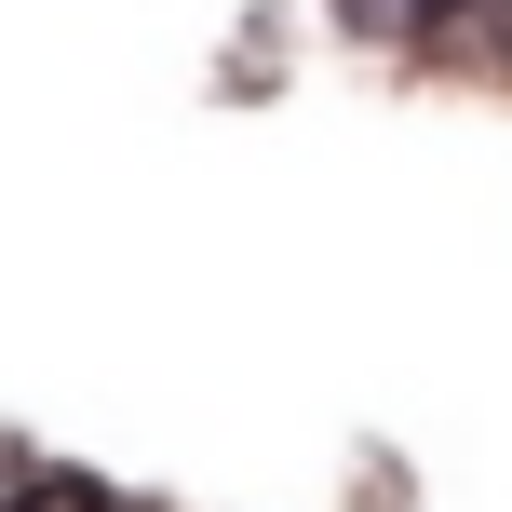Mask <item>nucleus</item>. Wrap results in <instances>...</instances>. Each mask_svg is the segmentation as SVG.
Returning <instances> with one entry per match:
<instances>
[{
    "mask_svg": "<svg viewBox=\"0 0 512 512\" xmlns=\"http://www.w3.org/2000/svg\"><path fill=\"white\" fill-rule=\"evenodd\" d=\"M351 14H364V27H432L445 0H351Z\"/></svg>",
    "mask_w": 512,
    "mask_h": 512,
    "instance_id": "f03ea898",
    "label": "nucleus"
},
{
    "mask_svg": "<svg viewBox=\"0 0 512 512\" xmlns=\"http://www.w3.org/2000/svg\"><path fill=\"white\" fill-rule=\"evenodd\" d=\"M0 512H122V499H95V486H68V472H41V486H14Z\"/></svg>",
    "mask_w": 512,
    "mask_h": 512,
    "instance_id": "f257e3e1",
    "label": "nucleus"
}]
</instances>
